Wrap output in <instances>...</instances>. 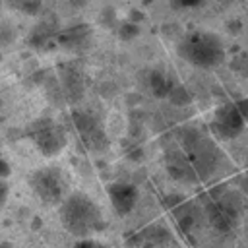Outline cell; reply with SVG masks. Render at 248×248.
<instances>
[{
	"label": "cell",
	"mask_w": 248,
	"mask_h": 248,
	"mask_svg": "<svg viewBox=\"0 0 248 248\" xmlns=\"http://www.w3.org/2000/svg\"><path fill=\"white\" fill-rule=\"evenodd\" d=\"M246 188H248V180H246Z\"/></svg>",
	"instance_id": "obj_23"
},
{
	"label": "cell",
	"mask_w": 248,
	"mask_h": 248,
	"mask_svg": "<svg viewBox=\"0 0 248 248\" xmlns=\"http://www.w3.org/2000/svg\"><path fill=\"white\" fill-rule=\"evenodd\" d=\"M244 124H246V118L240 114V110L236 108L234 103L221 105L215 110V116H213V122H211L213 132L223 140L238 138L244 130Z\"/></svg>",
	"instance_id": "obj_6"
},
{
	"label": "cell",
	"mask_w": 248,
	"mask_h": 248,
	"mask_svg": "<svg viewBox=\"0 0 248 248\" xmlns=\"http://www.w3.org/2000/svg\"><path fill=\"white\" fill-rule=\"evenodd\" d=\"M74 248H108V246L99 242V240H93V238H79L74 244Z\"/></svg>",
	"instance_id": "obj_18"
},
{
	"label": "cell",
	"mask_w": 248,
	"mask_h": 248,
	"mask_svg": "<svg viewBox=\"0 0 248 248\" xmlns=\"http://www.w3.org/2000/svg\"><path fill=\"white\" fill-rule=\"evenodd\" d=\"M172 8L176 10H190V8H200L203 6L207 0H169Z\"/></svg>",
	"instance_id": "obj_16"
},
{
	"label": "cell",
	"mask_w": 248,
	"mask_h": 248,
	"mask_svg": "<svg viewBox=\"0 0 248 248\" xmlns=\"http://www.w3.org/2000/svg\"><path fill=\"white\" fill-rule=\"evenodd\" d=\"M167 99H169L174 107H186V105H190V101H192L188 89L182 87V85H174V87L170 89V93H169Z\"/></svg>",
	"instance_id": "obj_13"
},
{
	"label": "cell",
	"mask_w": 248,
	"mask_h": 248,
	"mask_svg": "<svg viewBox=\"0 0 248 248\" xmlns=\"http://www.w3.org/2000/svg\"><path fill=\"white\" fill-rule=\"evenodd\" d=\"M29 186L45 205H60L66 200V178L56 167H43L31 172Z\"/></svg>",
	"instance_id": "obj_4"
},
{
	"label": "cell",
	"mask_w": 248,
	"mask_h": 248,
	"mask_svg": "<svg viewBox=\"0 0 248 248\" xmlns=\"http://www.w3.org/2000/svg\"><path fill=\"white\" fill-rule=\"evenodd\" d=\"M8 176H10V163L6 159H2V178L6 180Z\"/></svg>",
	"instance_id": "obj_21"
},
{
	"label": "cell",
	"mask_w": 248,
	"mask_h": 248,
	"mask_svg": "<svg viewBox=\"0 0 248 248\" xmlns=\"http://www.w3.org/2000/svg\"><path fill=\"white\" fill-rule=\"evenodd\" d=\"M25 136L33 141V145L45 157H56L58 153L64 151L68 143L66 130L62 128V124H58L50 116H41L29 122L25 128Z\"/></svg>",
	"instance_id": "obj_3"
},
{
	"label": "cell",
	"mask_w": 248,
	"mask_h": 248,
	"mask_svg": "<svg viewBox=\"0 0 248 248\" xmlns=\"http://www.w3.org/2000/svg\"><path fill=\"white\" fill-rule=\"evenodd\" d=\"M176 83H172L170 78L167 74L159 72V70L151 72V76H149V87H151V91H153L155 97H169V93H170V89Z\"/></svg>",
	"instance_id": "obj_11"
},
{
	"label": "cell",
	"mask_w": 248,
	"mask_h": 248,
	"mask_svg": "<svg viewBox=\"0 0 248 248\" xmlns=\"http://www.w3.org/2000/svg\"><path fill=\"white\" fill-rule=\"evenodd\" d=\"M101 23L105 25V27H116L118 29V16H116V12H114V8H110V6H105L103 10H101Z\"/></svg>",
	"instance_id": "obj_15"
},
{
	"label": "cell",
	"mask_w": 248,
	"mask_h": 248,
	"mask_svg": "<svg viewBox=\"0 0 248 248\" xmlns=\"http://www.w3.org/2000/svg\"><path fill=\"white\" fill-rule=\"evenodd\" d=\"M6 4L25 16H37L43 8V0H6Z\"/></svg>",
	"instance_id": "obj_12"
},
{
	"label": "cell",
	"mask_w": 248,
	"mask_h": 248,
	"mask_svg": "<svg viewBox=\"0 0 248 248\" xmlns=\"http://www.w3.org/2000/svg\"><path fill=\"white\" fill-rule=\"evenodd\" d=\"M2 248H12V244H10L8 240H4V242H2Z\"/></svg>",
	"instance_id": "obj_22"
},
{
	"label": "cell",
	"mask_w": 248,
	"mask_h": 248,
	"mask_svg": "<svg viewBox=\"0 0 248 248\" xmlns=\"http://www.w3.org/2000/svg\"><path fill=\"white\" fill-rule=\"evenodd\" d=\"M62 227L76 238H91L105 229V219L99 203L85 192L66 196L58 209Z\"/></svg>",
	"instance_id": "obj_1"
},
{
	"label": "cell",
	"mask_w": 248,
	"mask_h": 248,
	"mask_svg": "<svg viewBox=\"0 0 248 248\" xmlns=\"http://www.w3.org/2000/svg\"><path fill=\"white\" fill-rule=\"evenodd\" d=\"M91 41V29L85 23L79 25H72L64 31H60L58 35V43L66 48H85Z\"/></svg>",
	"instance_id": "obj_9"
},
{
	"label": "cell",
	"mask_w": 248,
	"mask_h": 248,
	"mask_svg": "<svg viewBox=\"0 0 248 248\" xmlns=\"http://www.w3.org/2000/svg\"><path fill=\"white\" fill-rule=\"evenodd\" d=\"M58 78H60V83H62V91L66 95V101L70 105L78 103L83 97V91H85V83H83L81 72L78 68H74V66H62L58 70Z\"/></svg>",
	"instance_id": "obj_8"
},
{
	"label": "cell",
	"mask_w": 248,
	"mask_h": 248,
	"mask_svg": "<svg viewBox=\"0 0 248 248\" xmlns=\"http://www.w3.org/2000/svg\"><path fill=\"white\" fill-rule=\"evenodd\" d=\"M72 124L76 128V132L81 138V143L85 145V149L89 151H105L108 147V138L99 122V118H95L89 112L83 110H74L72 112Z\"/></svg>",
	"instance_id": "obj_5"
},
{
	"label": "cell",
	"mask_w": 248,
	"mask_h": 248,
	"mask_svg": "<svg viewBox=\"0 0 248 248\" xmlns=\"http://www.w3.org/2000/svg\"><path fill=\"white\" fill-rule=\"evenodd\" d=\"M128 19H130V21H134V23H138V21H141V19H143V14H141V12H138V10H132Z\"/></svg>",
	"instance_id": "obj_20"
},
{
	"label": "cell",
	"mask_w": 248,
	"mask_h": 248,
	"mask_svg": "<svg viewBox=\"0 0 248 248\" xmlns=\"http://www.w3.org/2000/svg\"><path fill=\"white\" fill-rule=\"evenodd\" d=\"M176 52L188 64L205 68V70L215 68L225 60V48L221 39L209 31H196L186 35L178 43Z\"/></svg>",
	"instance_id": "obj_2"
},
{
	"label": "cell",
	"mask_w": 248,
	"mask_h": 248,
	"mask_svg": "<svg viewBox=\"0 0 248 248\" xmlns=\"http://www.w3.org/2000/svg\"><path fill=\"white\" fill-rule=\"evenodd\" d=\"M234 105H236V108L240 110V114L248 120V97H242V99H236L234 101Z\"/></svg>",
	"instance_id": "obj_19"
},
{
	"label": "cell",
	"mask_w": 248,
	"mask_h": 248,
	"mask_svg": "<svg viewBox=\"0 0 248 248\" xmlns=\"http://www.w3.org/2000/svg\"><path fill=\"white\" fill-rule=\"evenodd\" d=\"M207 215H209V221L213 223V227L221 229V231H229L232 225H234V217H236V211L232 205L229 203H223V202H213L207 205Z\"/></svg>",
	"instance_id": "obj_10"
},
{
	"label": "cell",
	"mask_w": 248,
	"mask_h": 248,
	"mask_svg": "<svg viewBox=\"0 0 248 248\" xmlns=\"http://www.w3.org/2000/svg\"><path fill=\"white\" fill-rule=\"evenodd\" d=\"M231 68L234 72H238L242 78H248V56H236L231 62Z\"/></svg>",
	"instance_id": "obj_17"
},
{
	"label": "cell",
	"mask_w": 248,
	"mask_h": 248,
	"mask_svg": "<svg viewBox=\"0 0 248 248\" xmlns=\"http://www.w3.org/2000/svg\"><path fill=\"white\" fill-rule=\"evenodd\" d=\"M107 194H108V200H110L114 213L120 217L128 215L136 207L138 196H140L138 188L130 182H110L107 186Z\"/></svg>",
	"instance_id": "obj_7"
},
{
	"label": "cell",
	"mask_w": 248,
	"mask_h": 248,
	"mask_svg": "<svg viewBox=\"0 0 248 248\" xmlns=\"http://www.w3.org/2000/svg\"><path fill=\"white\" fill-rule=\"evenodd\" d=\"M118 37L122 41H132L136 37H140V23H134V21H124L118 25Z\"/></svg>",
	"instance_id": "obj_14"
}]
</instances>
